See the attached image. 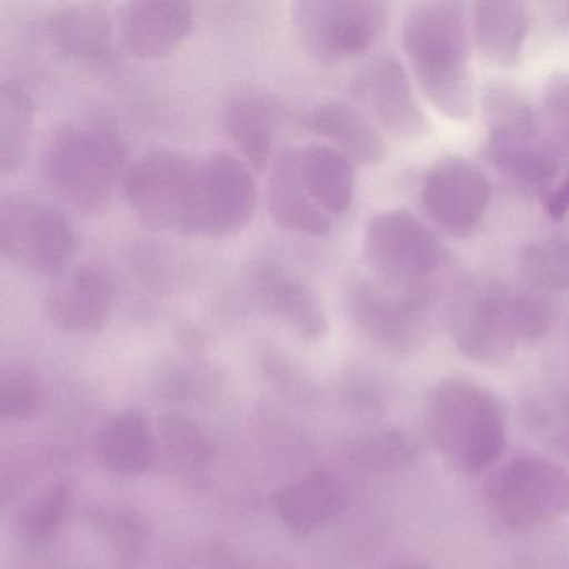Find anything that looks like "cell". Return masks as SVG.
<instances>
[{
	"label": "cell",
	"instance_id": "31",
	"mask_svg": "<svg viewBox=\"0 0 569 569\" xmlns=\"http://www.w3.org/2000/svg\"><path fill=\"white\" fill-rule=\"evenodd\" d=\"M96 522L122 561H132L148 542V526L134 512L106 511L96 516Z\"/></svg>",
	"mask_w": 569,
	"mask_h": 569
},
{
	"label": "cell",
	"instance_id": "25",
	"mask_svg": "<svg viewBox=\"0 0 569 569\" xmlns=\"http://www.w3.org/2000/svg\"><path fill=\"white\" fill-rule=\"evenodd\" d=\"M154 455V441L148 422L134 409L112 418L99 436V461L118 475H141L148 471Z\"/></svg>",
	"mask_w": 569,
	"mask_h": 569
},
{
	"label": "cell",
	"instance_id": "3",
	"mask_svg": "<svg viewBox=\"0 0 569 569\" xmlns=\"http://www.w3.org/2000/svg\"><path fill=\"white\" fill-rule=\"evenodd\" d=\"M426 429L442 459L466 475L491 468L506 449L501 406L468 379L448 378L435 386L426 405Z\"/></svg>",
	"mask_w": 569,
	"mask_h": 569
},
{
	"label": "cell",
	"instance_id": "8",
	"mask_svg": "<svg viewBox=\"0 0 569 569\" xmlns=\"http://www.w3.org/2000/svg\"><path fill=\"white\" fill-rule=\"evenodd\" d=\"M78 249V236L59 209L14 196L0 208V252L16 268L36 276L64 272Z\"/></svg>",
	"mask_w": 569,
	"mask_h": 569
},
{
	"label": "cell",
	"instance_id": "7",
	"mask_svg": "<svg viewBox=\"0 0 569 569\" xmlns=\"http://www.w3.org/2000/svg\"><path fill=\"white\" fill-rule=\"evenodd\" d=\"M389 11L379 0H301L292 6V21L306 51L322 61H346L381 39Z\"/></svg>",
	"mask_w": 569,
	"mask_h": 569
},
{
	"label": "cell",
	"instance_id": "33",
	"mask_svg": "<svg viewBox=\"0 0 569 569\" xmlns=\"http://www.w3.org/2000/svg\"><path fill=\"white\" fill-rule=\"evenodd\" d=\"M262 369L269 381L292 399H311L315 396V386L308 376L286 356L279 352H266L262 358Z\"/></svg>",
	"mask_w": 569,
	"mask_h": 569
},
{
	"label": "cell",
	"instance_id": "37",
	"mask_svg": "<svg viewBox=\"0 0 569 569\" xmlns=\"http://www.w3.org/2000/svg\"><path fill=\"white\" fill-rule=\"evenodd\" d=\"M382 569H429L425 562L419 561V559L412 558H402L396 559V561L389 562Z\"/></svg>",
	"mask_w": 569,
	"mask_h": 569
},
{
	"label": "cell",
	"instance_id": "14",
	"mask_svg": "<svg viewBox=\"0 0 569 569\" xmlns=\"http://www.w3.org/2000/svg\"><path fill=\"white\" fill-rule=\"evenodd\" d=\"M351 94L379 126L399 141H418L429 132L405 68L392 56H381L352 79Z\"/></svg>",
	"mask_w": 569,
	"mask_h": 569
},
{
	"label": "cell",
	"instance_id": "36",
	"mask_svg": "<svg viewBox=\"0 0 569 569\" xmlns=\"http://www.w3.org/2000/svg\"><path fill=\"white\" fill-rule=\"evenodd\" d=\"M549 448L561 456V458L569 459V428L561 429V431L555 432L549 439Z\"/></svg>",
	"mask_w": 569,
	"mask_h": 569
},
{
	"label": "cell",
	"instance_id": "9",
	"mask_svg": "<svg viewBox=\"0 0 569 569\" xmlns=\"http://www.w3.org/2000/svg\"><path fill=\"white\" fill-rule=\"evenodd\" d=\"M432 296L399 291L376 279H355L346 305L358 331L382 351L409 356L422 349L431 335Z\"/></svg>",
	"mask_w": 569,
	"mask_h": 569
},
{
	"label": "cell",
	"instance_id": "11",
	"mask_svg": "<svg viewBox=\"0 0 569 569\" xmlns=\"http://www.w3.org/2000/svg\"><path fill=\"white\" fill-rule=\"evenodd\" d=\"M198 166L174 149H151L139 156L122 178L132 211L148 228L179 231L191 204Z\"/></svg>",
	"mask_w": 569,
	"mask_h": 569
},
{
	"label": "cell",
	"instance_id": "15",
	"mask_svg": "<svg viewBox=\"0 0 569 569\" xmlns=\"http://www.w3.org/2000/svg\"><path fill=\"white\" fill-rule=\"evenodd\" d=\"M116 282L98 266H79L49 288L44 306L49 321L62 332L99 335L116 308Z\"/></svg>",
	"mask_w": 569,
	"mask_h": 569
},
{
	"label": "cell",
	"instance_id": "35",
	"mask_svg": "<svg viewBox=\"0 0 569 569\" xmlns=\"http://www.w3.org/2000/svg\"><path fill=\"white\" fill-rule=\"evenodd\" d=\"M542 204L549 218L561 221L569 212V174L556 188L542 196Z\"/></svg>",
	"mask_w": 569,
	"mask_h": 569
},
{
	"label": "cell",
	"instance_id": "5",
	"mask_svg": "<svg viewBox=\"0 0 569 569\" xmlns=\"http://www.w3.org/2000/svg\"><path fill=\"white\" fill-rule=\"evenodd\" d=\"M362 254L376 281L435 298V282L449 266L439 239L408 211L379 212L366 226Z\"/></svg>",
	"mask_w": 569,
	"mask_h": 569
},
{
	"label": "cell",
	"instance_id": "6",
	"mask_svg": "<svg viewBox=\"0 0 569 569\" xmlns=\"http://www.w3.org/2000/svg\"><path fill=\"white\" fill-rule=\"evenodd\" d=\"M258 199V182L244 161L228 152L209 156L199 162L191 204L179 232L188 238H231L251 224Z\"/></svg>",
	"mask_w": 569,
	"mask_h": 569
},
{
	"label": "cell",
	"instance_id": "29",
	"mask_svg": "<svg viewBox=\"0 0 569 569\" xmlns=\"http://www.w3.org/2000/svg\"><path fill=\"white\" fill-rule=\"evenodd\" d=\"M162 445L174 461L186 466L201 465L212 455L208 436L191 419L184 416H166L159 426Z\"/></svg>",
	"mask_w": 569,
	"mask_h": 569
},
{
	"label": "cell",
	"instance_id": "26",
	"mask_svg": "<svg viewBox=\"0 0 569 569\" xmlns=\"http://www.w3.org/2000/svg\"><path fill=\"white\" fill-rule=\"evenodd\" d=\"M36 128V104L19 82L0 86V169L18 171L28 158Z\"/></svg>",
	"mask_w": 569,
	"mask_h": 569
},
{
	"label": "cell",
	"instance_id": "2",
	"mask_svg": "<svg viewBox=\"0 0 569 569\" xmlns=\"http://www.w3.org/2000/svg\"><path fill=\"white\" fill-rule=\"evenodd\" d=\"M126 159L124 139L108 119L66 122L49 139L46 179L71 208L99 214L124 178Z\"/></svg>",
	"mask_w": 569,
	"mask_h": 569
},
{
	"label": "cell",
	"instance_id": "13",
	"mask_svg": "<svg viewBox=\"0 0 569 569\" xmlns=\"http://www.w3.org/2000/svg\"><path fill=\"white\" fill-rule=\"evenodd\" d=\"M421 199L439 228L456 238H466L485 218L491 188L478 166L466 159L448 158L426 172Z\"/></svg>",
	"mask_w": 569,
	"mask_h": 569
},
{
	"label": "cell",
	"instance_id": "19",
	"mask_svg": "<svg viewBox=\"0 0 569 569\" xmlns=\"http://www.w3.org/2000/svg\"><path fill=\"white\" fill-rule=\"evenodd\" d=\"M306 128L338 149L352 164H379L388 152L375 124L348 102L328 99L312 106L306 116Z\"/></svg>",
	"mask_w": 569,
	"mask_h": 569
},
{
	"label": "cell",
	"instance_id": "28",
	"mask_svg": "<svg viewBox=\"0 0 569 569\" xmlns=\"http://www.w3.org/2000/svg\"><path fill=\"white\" fill-rule=\"evenodd\" d=\"M71 489L66 482H54L31 499L19 518V531L26 539L41 541L58 529L69 505Z\"/></svg>",
	"mask_w": 569,
	"mask_h": 569
},
{
	"label": "cell",
	"instance_id": "24",
	"mask_svg": "<svg viewBox=\"0 0 569 569\" xmlns=\"http://www.w3.org/2000/svg\"><path fill=\"white\" fill-rule=\"evenodd\" d=\"M529 16L519 2L472 6V31L479 52L498 66H515L525 48Z\"/></svg>",
	"mask_w": 569,
	"mask_h": 569
},
{
	"label": "cell",
	"instance_id": "20",
	"mask_svg": "<svg viewBox=\"0 0 569 569\" xmlns=\"http://www.w3.org/2000/svg\"><path fill=\"white\" fill-rule=\"evenodd\" d=\"M49 41L64 58L78 62H101L111 56L114 26L99 4H68L56 9L46 24Z\"/></svg>",
	"mask_w": 569,
	"mask_h": 569
},
{
	"label": "cell",
	"instance_id": "30",
	"mask_svg": "<svg viewBox=\"0 0 569 569\" xmlns=\"http://www.w3.org/2000/svg\"><path fill=\"white\" fill-rule=\"evenodd\" d=\"M355 458L366 468L392 471L415 461L416 446L402 432H378L356 446Z\"/></svg>",
	"mask_w": 569,
	"mask_h": 569
},
{
	"label": "cell",
	"instance_id": "16",
	"mask_svg": "<svg viewBox=\"0 0 569 569\" xmlns=\"http://www.w3.org/2000/svg\"><path fill=\"white\" fill-rule=\"evenodd\" d=\"M252 295L266 315L291 329L302 341L318 342L328 332V315L315 289L284 266L259 264L252 272Z\"/></svg>",
	"mask_w": 569,
	"mask_h": 569
},
{
	"label": "cell",
	"instance_id": "23",
	"mask_svg": "<svg viewBox=\"0 0 569 569\" xmlns=\"http://www.w3.org/2000/svg\"><path fill=\"white\" fill-rule=\"evenodd\" d=\"M299 174L312 201L326 214L341 216L355 199V164L326 142H312L298 151Z\"/></svg>",
	"mask_w": 569,
	"mask_h": 569
},
{
	"label": "cell",
	"instance_id": "21",
	"mask_svg": "<svg viewBox=\"0 0 569 569\" xmlns=\"http://www.w3.org/2000/svg\"><path fill=\"white\" fill-rule=\"evenodd\" d=\"M269 211L279 228L299 234L322 236L331 231L326 212L312 201L299 174L298 151L286 149L274 161L269 179Z\"/></svg>",
	"mask_w": 569,
	"mask_h": 569
},
{
	"label": "cell",
	"instance_id": "34",
	"mask_svg": "<svg viewBox=\"0 0 569 569\" xmlns=\"http://www.w3.org/2000/svg\"><path fill=\"white\" fill-rule=\"evenodd\" d=\"M542 106H545L546 121H548L549 129L556 136L561 144L569 148V74L561 72L555 74L549 79L545 89V98H542Z\"/></svg>",
	"mask_w": 569,
	"mask_h": 569
},
{
	"label": "cell",
	"instance_id": "1",
	"mask_svg": "<svg viewBox=\"0 0 569 569\" xmlns=\"http://www.w3.org/2000/svg\"><path fill=\"white\" fill-rule=\"evenodd\" d=\"M401 41L426 99L446 118H471L475 91L465 8L456 2L412 6L402 22Z\"/></svg>",
	"mask_w": 569,
	"mask_h": 569
},
{
	"label": "cell",
	"instance_id": "4",
	"mask_svg": "<svg viewBox=\"0 0 569 569\" xmlns=\"http://www.w3.org/2000/svg\"><path fill=\"white\" fill-rule=\"evenodd\" d=\"M485 114L491 164L518 191L545 196L558 176L559 158L531 106L509 86L495 84L486 91Z\"/></svg>",
	"mask_w": 569,
	"mask_h": 569
},
{
	"label": "cell",
	"instance_id": "27",
	"mask_svg": "<svg viewBox=\"0 0 569 569\" xmlns=\"http://www.w3.org/2000/svg\"><path fill=\"white\" fill-rule=\"evenodd\" d=\"M519 274L532 291H569V242L551 238L532 241L518 259Z\"/></svg>",
	"mask_w": 569,
	"mask_h": 569
},
{
	"label": "cell",
	"instance_id": "38",
	"mask_svg": "<svg viewBox=\"0 0 569 569\" xmlns=\"http://www.w3.org/2000/svg\"><path fill=\"white\" fill-rule=\"evenodd\" d=\"M565 412H566V416H568V418H569V398L566 399V402H565Z\"/></svg>",
	"mask_w": 569,
	"mask_h": 569
},
{
	"label": "cell",
	"instance_id": "18",
	"mask_svg": "<svg viewBox=\"0 0 569 569\" xmlns=\"http://www.w3.org/2000/svg\"><path fill=\"white\" fill-rule=\"evenodd\" d=\"M282 109L278 99L258 86H239L222 106V126L232 144L254 171L268 168L274 151Z\"/></svg>",
	"mask_w": 569,
	"mask_h": 569
},
{
	"label": "cell",
	"instance_id": "22",
	"mask_svg": "<svg viewBox=\"0 0 569 569\" xmlns=\"http://www.w3.org/2000/svg\"><path fill=\"white\" fill-rule=\"evenodd\" d=\"M274 502L284 525L306 535L345 511L348 491L332 472L319 469L286 486Z\"/></svg>",
	"mask_w": 569,
	"mask_h": 569
},
{
	"label": "cell",
	"instance_id": "17",
	"mask_svg": "<svg viewBox=\"0 0 569 569\" xmlns=\"http://www.w3.org/2000/svg\"><path fill=\"white\" fill-rule=\"evenodd\" d=\"M194 26V8L181 0H139L124 6L119 38L129 54L159 61L174 54Z\"/></svg>",
	"mask_w": 569,
	"mask_h": 569
},
{
	"label": "cell",
	"instance_id": "32",
	"mask_svg": "<svg viewBox=\"0 0 569 569\" xmlns=\"http://www.w3.org/2000/svg\"><path fill=\"white\" fill-rule=\"evenodd\" d=\"M41 388L26 372H9L0 381V416L4 419H26L41 405Z\"/></svg>",
	"mask_w": 569,
	"mask_h": 569
},
{
	"label": "cell",
	"instance_id": "12",
	"mask_svg": "<svg viewBox=\"0 0 569 569\" xmlns=\"http://www.w3.org/2000/svg\"><path fill=\"white\" fill-rule=\"evenodd\" d=\"M446 325L459 352L482 365L509 361L519 346L501 282L461 286L446 308Z\"/></svg>",
	"mask_w": 569,
	"mask_h": 569
},
{
	"label": "cell",
	"instance_id": "10",
	"mask_svg": "<svg viewBox=\"0 0 569 569\" xmlns=\"http://www.w3.org/2000/svg\"><path fill=\"white\" fill-rule=\"evenodd\" d=\"M489 499L509 528L549 525L569 516V468L539 456H519L492 479Z\"/></svg>",
	"mask_w": 569,
	"mask_h": 569
}]
</instances>
